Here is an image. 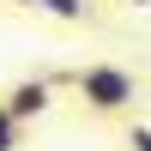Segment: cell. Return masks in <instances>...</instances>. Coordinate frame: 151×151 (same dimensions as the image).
Returning <instances> with one entry per match:
<instances>
[{"label":"cell","instance_id":"obj_3","mask_svg":"<svg viewBox=\"0 0 151 151\" xmlns=\"http://www.w3.org/2000/svg\"><path fill=\"white\" fill-rule=\"evenodd\" d=\"M36 12H48V18H60V24H91L97 12H91V0H30Z\"/></svg>","mask_w":151,"mask_h":151},{"label":"cell","instance_id":"obj_6","mask_svg":"<svg viewBox=\"0 0 151 151\" xmlns=\"http://www.w3.org/2000/svg\"><path fill=\"white\" fill-rule=\"evenodd\" d=\"M127 6H151V0H127Z\"/></svg>","mask_w":151,"mask_h":151},{"label":"cell","instance_id":"obj_5","mask_svg":"<svg viewBox=\"0 0 151 151\" xmlns=\"http://www.w3.org/2000/svg\"><path fill=\"white\" fill-rule=\"evenodd\" d=\"M127 151H151V127H133L127 133Z\"/></svg>","mask_w":151,"mask_h":151},{"label":"cell","instance_id":"obj_4","mask_svg":"<svg viewBox=\"0 0 151 151\" xmlns=\"http://www.w3.org/2000/svg\"><path fill=\"white\" fill-rule=\"evenodd\" d=\"M0 151H24V127L6 115V109H0Z\"/></svg>","mask_w":151,"mask_h":151},{"label":"cell","instance_id":"obj_2","mask_svg":"<svg viewBox=\"0 0 151 151\" xmlns=\"http://www.w3.org/2000/svg\"><path fill=\"white\" fill-rule=\"evenodd\" d=\"M0 109H6L18 127H30V121H42L48 109H55V85L48 79H18L6 97H0Z\"/></svg>","mask_w":151,"mask_h":151},{"label":"cell","instance_id":"obj_1","mask_svg":"<svg viewBox=\"0 0 151 151\" xmlns=\"http://www.w3.org/2000/svg\"><path fill=\"white\" fill-rule=\"evenodd\" d=\"M48 85H73V97H79L91 115H103V121L127 115V109L139 103V79H133L127 67H115V60H91V67L48 73Z\"/></svg>","mask_w":151,"mask_h":151}]
</instances>
